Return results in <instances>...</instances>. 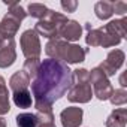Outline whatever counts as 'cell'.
<instances>
[{
    "label": "cell",
    "mask_w": 127,
    "mask_h": 127,
    "mask_svg": "<svg viewBox=\"0 0 127 127\" xmlns=\"http://www.w3.org/2000/svg\"><path fill=\"white\" fill-rule=\"evenodd\" d=\"M72 87V70L63 61L46 58L40 61L32 82L34 108L37 112L52 111V103L64 96Z\"/></svg>",
    "instance_id": "cell-1"
},
{
    "label": "cell",
    "mask_w": 127,
    "mask_h": 127,
    "mask_svg": "<svg viewBox=\"0 0 127 127\" xmlns=\"http://www.w3.org/2000/svg\"><path fill=\"white\" fill-rule=\"evenodd\" d=\"M67 23V17L64 14H60L55 11H49L48 17L45 20L37 21L36 27L33 29L37 34L52 40V39H60V30L61 27Z\"/></svg>",
    "instance_id": "cell-2"
},
{
    "label": "cell",
    "mask_w": 127,
    "mask_h": 127,
    "mask_svg": "<svg viewBox=\"0 0 127 127\" xmlns=\"http://www.w3.org/2000/svg\"><path fill=\"white\" fill-rule=\"evenodd\" d=\"M88 84H93V94L99 100H109L114 93V87L109 82V78L102 72V69L94 67L88 75Z\"/></svg>",
    "instance_id": "cell-3"
},
{
    "label": "cell",
    "mask_w": 127,
    "mask_h": 127,
    "mask_svg": "<svg viewBox=\"0 0 127 127\" xmlns=\"http://www.w3.org/2000/svg\"><path fill=\"white\" fill-rule=\"evenodd\" d=\"M20 45H21V51L26 58H39L40 57L42 46H40L39 34L33 29H29L21 34Z\"/></svg>",
    "instance_id": "cell-4"
},
{
    "label": "cell",
    "mask_w": 127,
    "mask_h": 127,
    "mask_svg": "<svg viewBox=\"0 0 127 127\" xmlns=\"http://www.w3.org/2000/svg\"><path fill=\"white\" fill-rule=\"evenodd\" d=\"M124 60H126V54L124 51L121 49H112L108 52L106 55V60L100 63L99 69H102V72L109 78V76H114L117 73V70L124 64Z\"/></svg>",
    "instance_id": "cell-5"
},
{
    "label": "cell",
    "mask_w": 127,
    "mask_h": 127,
    "mask_svg": "<svg viewBox=\"0 0 127 127\" xmlns=\"http://www.w3.org/2000/svg\"><path fill=\"white\" fill-rule=\"evenodd\" d=\"M88 49L82 48L81 45L78 43H66V48L63 51V57H61V61L66 63V64H76V63H82L85 60V55H87Z\"/></svg>",
    "instance_id": "cell-6"
},
{
    "label": "cell",
    "mask_w": 127,
    "mask_h": 127,
    "mask_svg": "<svg viewBox=\"0 0 127 127\" xmlns=\"http://www.w3.org/2000/svg\"><path fill=\"white\" fill-rule=\"evenodd\" d=\"M93 97V90L90 84L72 85L67 91V100L72 103H88Z\"/></svg>",
    "instance_id": "cell-7"
},
{
    "label": "cell",
    "mask_w": 127,
    "mask_h": 127,
    "mask_svg": "<svg viewBox=\"0 0 127 127\" xmlns=\"http://www.w3.org/2000/svg\"><path fill=\"white\" fill-rule=\"evenodd\" d=\"M84 111L82 108L78 106H69L66 109H63L60 114V121L63 127H79L82 123Z\"/></svg>",
    "instance_id": "cell-8"
},
{
    "label": "cell",
    "mask_w": 127,
    "mask_h": 127,
    "mask_svg": "<svg viewBox=\"0 0 127 127\" xmlns=\"http://www.w3.org/2000/svg\"><path fill=\"white\" fill-rule=\"evenodd\" d=\"M20 26H21V21L18 18H15L11 14H6L3 17V20L0 21V33H2L3 39L5 40L14 39L20 30Z\"/></svg>",
    "instance_id": "cell-9"
},
{
    "label": "cell",
    "mask_w": 127,
    "mask_h": 127,
    "mask_svg": "<svg viewBox=\"0 0 127 127\" xmlns=\"http://www.w3.org/2000/svg\"><path fill=\"white\" fill-rule=\"evenodd\" d=\"M82 36V26L75 20H67V23L60 30V39L66 42H76Z\"/></svg>",
    "instance_id": "cell-10"
},
{
    "label": "cell",
    "mask_w": 127,
    "mask_h": 127,
    "mask_svg": "<svg viewBox=\"0 0 127 127\" xmlns=\"http://www.w3.org/2000/svg\"><path fill=\"white\" fill-rule=\"evenodd\" d=\"M17 60V49H15V40H6L0 48V69L11 67Z\"/></svg>",
    "instance_id": "cell-11"
},
{
    "label": "cell",
    "mask_w": 127,
    "mask_h": 127,
    "mask_svg": "<svg viewBox=\"0 0 127 127\" xmlns=\"http://www.w3.org/2000/svg\"><path fill=\"white\" fill-rule=\"evenodd\" d=\"M66 40L63 39H52V40H48L46 45H45V52L49 58L52 60H58L61 61V57H63V51L66 48Z\"/></svg>",
    "instance_id": "cell-12"
},
{
    "label": "cell",
    "mask_w": 127,
    "mask_h": 127,
    "mask_svg": "<svg viewBox=\"0 0 127 127\" xmlns=\"http://www.w3.org/2000/svg\"><path fill=\"white\" fill-rule=\"evenodd\" d=\"M29 85H30V76H29L26 72H23V70L15 72V73L11 76V79H9V87H11L12 93L27 90Z\"/></svg>",
    "instance_id": "cell-13"
},
{
    "label": "cell",
    "mask_w": 127,
    "mask_h": 127,
    "mask_svg": "<svg viewBox=\"0 0 127 127\" xmlns=\"http://www.w3.org/2000/svg\"><path fill=\"white\" fill-rule=\"evenodd\" d=\"M126 123H127V109L118 108L111 112V115L105 121V126L106 127H126Z\"/></svg>",
    "instance_id": "cell-14"
},
{
    "label": "cell",
    "mask_w": 127,
    "mask_h": 127,
    "mask_svg": "<svg viewBox=\"0 0 127 127\" xmlns=\"http://www.w3.org/2000/svg\"><path fill=\"white\" fill-rule=\"evenodd\" d=\"M126 24H127V20L126 18H121V20H114V21H109L108 24H105V27H102L106 33H111L114 36H118L120 39H124L126 37Z\"/></svg>",
    "instance_id": "cell-15"
},
{
    "label": "cell",
    "mask_w": 127,
    "mask_h": 127,
    "mask_svg": "<svg viewBox=\"0 0 127 127\" xmlns=\"http://www.w3.org/2000/svg\"><path fill=\"white\" fill-rule=\"evenodd\" d=\"M94 14L99 20H109L114 14V2H106V0H102V2H97L94 6Z\"/></svg>",
    "instance_id": "cell-16"
},
{
    "label": "cell",
    "mask_w": 127,
    "mask_h": 127,
    "mask_svg": "<svg viewBox=\"0 0 127 127\" xmlns=\"http://www.w3.org/2000/svg\"><path fill=\"white\" fill-rule=\"evenodd\" d=\"M12 99H14V103L18 106V108H23V109H27L32 106V93L29 90H23V91H15L12 94Z\"/></svg>",
    "instance_id": "cell-17"
},
{
    "label": "cell",
    "mask_w": 127,
    "mask_h": 127,
    "mask_svg": "<svg viewBox=\"0 0 127 127\" xmlns=\"http://www.w3.org/2000/svg\"><path fill=\"white\" fill-rule=\"evenodd\" d=\"M27 14L30 15V17H33V18H37L39 21L40 20H45L46 17H48V14H49V11L51 9H48L45 5H42V3H30L29 6H27Z\"/></svg>",
    "instance_id": "cell-18"
},
{
    "label": "cell",
    "mask_w": 127,
    "mask_h": 127,
    "mask_svg": "<svg viewBox=\"0 0 127 127\" xmlns=\"http://www.w3.org/2000/svg\"><path fill=\"white\" fill-rule=\"evenodd\" d=\"M15 121L18 127H37V118L34 114H30V112L18 114Z\"/></svg>",
    "instance_id": "cell-19"
},
{
    "label": "cell",
    "mask_w": 127,
    "mask_h": 127,
    "mask_svg": "<svg viewBox=\"0 0 127 127\" xmlns=\"http://www.w3.org/2000/svg\"><path fill=\"white\" fill-rule=\"evenodd\" d=\"M39 66H40V58H27V60L24 61L23 72H26V73L30 76V79H32V78L36 76Z\"/></svg>",
    "instance_id": "cell-20"
},
{
    "label": "cell",
    "mask_w": 127,
    "mask_h": 127,
    "mask_svg": "<svg viewBox=\"0 0 127 127\" xmlns=\"http://www.w3.org/2000/svg\"><path fill=\"white\" fill-rule=\"evenodd\" d=\"M85 42L88 46H100L102 43V29H91L85 36Z\"/></svg>",
    "instance_id": "cell-21"
},
{
    "label": "cell",
    "mask_w": 127,
    "mask_h": 127,
    "mask_svg": "<svg viewBox=\"0 0 127 127\" xmlns=\"http://www.w3.org/2000/svg\"><path fill=\"white\" fill-rule=\"evenodd\" d=\"M121 40H123V39H120L118 36H114V34H111V33H106V32L102 29V43H100V46H103V48H111V46L120 45Z\"/></svg>",
    "instance_id": "cell-22"
},
{
    "label": "cell",
    "mask_w": 127,
    "mask_h": 127,
    "mask_svg": "<svg viewBox=\"0 0 127 127\" xmlns=\"http://www.w3.org/2000/svg\"><path fill=\"white\" fill-rule=\"evenodd\" d=\"M88 75L90 72L87 69H76L72 72V85L76 84H88Z\"/></svg>",
    "instance_id": "cell-23"
},
{
    "label": "cell",
    "mask_w": 127,
    "mask_h": 127,
    "mask_svg": "<svg viewBox=\"0 0 127 127\" xmlns=\"http://www.w3.org/2000/svg\"><path fill=\"white\" fill-rule=\"evenodd\" d=\"M109 100H111V103H112L114 106H121V105H124V103L127 102V91H126L124 88L114 90V93H112V96L109 97Z\"/></svg>",
    "instance_id": "cell-24"
},
{
    "label": "cell",
    "mask_w": 127,
    "mask_h": 127,
    "mask_svg": "<svg viewBox=\"0 0 127 127\" xmlns=\"http://www.w3.org/2000/svg\"><path fill=\"white\" fill-rule=\"evenodd\" d=\"M34 115L37 118V124L54 123V114H52V111H49V112H36Z\"/></svg>",
    "instance_id": "cell-25"
},
{
    "label": "cell",
    "mask_w": 127,
    "mask_h": 127,
    "mask_svg": "<svg viewBox=\"0 0 127 127\" xmlns=\"http://www.w3.org/2000/svg\"><path fill=\"white\" fill-rule=\"evenodd\" d=\"M11 111L9 96H0V115H6Z\"/></svg>",
    "instance_id": "cell-26"
},
{
    "label": "cell",
    "mask_w": 127,
    "mask_h": 127,
    "mask_svg": "<svg viewBox=\"0 0 127 127\" xmlns=\"http://www.w3.org/2000/svg\"><path fill=\"white\" fill-rule=\"evenodd\" d=\"M127 12V3L126 2H114V14L117 15H126Z\"/></svg>",
    "instance_id": "cell-27"
},
{
    "label": "cell",
    "mask_w": 127,
    "mask_h": 127,
    "mask_svg": "<svg viewBox=\"0 0 127 127\" xmlns=\"http://www.w3.org/2000/svg\"><path fill=\"white\" fill-rule=\"evenodd\" d=\"M61 8L64 9L66 12H75V9L78 8V2L76 0H63L61 2Z\"/></svg>",
    "instance_id": "cell-28"
},
{
    "label": "cell",
    "mask_w": 127,
    "mask_h": 127,
    "mask_svg": "<svg viewBox=\"0 0 127 127\" xmlns=\"http://www.w3.org/2000/svg\"><path fill=\"white\" fill-rule=\"evenodd\" d=\"M0 96H9L8 94V87H6V82L5 79L0 76Z\"/></svg>",
    "instance_id": "cell-29"
},
{
    "label": "cell",
    "mask_w": 127,
    "mask_h": 127,
    "mask_svg": "<svg viewBox=\"0 0 127 127\" xmlns=\"http://www.w3.org/2000/svg\"><path fill=\"white\" fill-rule=\"evenodd\" d=\"M120 84H121L123 88L127 85V84H126V73H121V76H120Z\"/></svg>",
    "instance_id": "cell-30"
},
{
    "label": "cell",
    "mask_w": 127,
    "mask_h": 127,
    "mask_svg": "<svg viewBox=\"0 0 127 127\" xmlns=\"http://www.w3.org/2000/svg\"><path fill=\"white\" fill-rule=\"evenodd\" d=\"M37 127H57L54 123H43V124H37Z\"/></svg>",
    "instance_id": "cell-31"
},
{
    "label": "cell",
    "mask_w": 127,
    "mask_h": 127,
    "mask_svg": "<svg viewBox=\"0 0 127 127\" xmlns=\"http://www.w3.org/2000/svg\"><path fill=\"white\" fill-rule=\"evenodd\" d=\"M0 127H8V124H6V120H5L3 117H0Z\"/></svg>",
    "instance_id": "cell-32"
},
{
    "label": "cell",
    "mask_w": 127,
    "mask_h": 127,
    "mask_svg": "<svg viewBox=\"0 0 127 127\" xmlns=\"http://www.w3.org/2000/svg\"><path fill=\"white\" fill-rule=\"evenodd\" d=\"M5 42H6V40L3 39V36H2V33H0V48H2V45H3Z\"/></svg>",
    "instance_id": "cell-33"
}]
</instances>
